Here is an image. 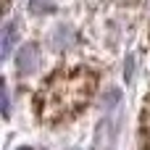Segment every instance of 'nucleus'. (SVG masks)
<instances>
[{"instance_id":"0eeeda50","label":"nucleus","mask_w":150,"mask_h":150,"mask_svg":"<svg viewBox=\"0 0 150 150\" xmlns=\"http://www.w3.org/2000/svg\"><path fill=\"white\" fill-rule=\"evenodd\" d=\"M145 134H150V105L145 108Z\"/></svg>"},{"instance_id":"f257e3e1","label":"nucleus","mask_w":150,"mask_h":150,"mask_svg":"<svg viewBox=\"0 0 150 150\" xmlns=\"http://www.w3.org/2000/svg\"><path fill=\"white\" fill-rule=\"evenodd\" d=\"M95 74L92 71H74V74H63L58 71L42 90H40V116L45 121H58L63 116L76 113L90 95L95 92Z\"/></svg>"},{"instance_id":"20e7f679","label":"nucleus","mask_w":150,"mask_h":150,"mask_svg":"<svg viewBox=\"0 0 150 150\" xmlns=\"http://www.w3.org/2000/svg\"><path fill=\"white\" fill-rule=\"evenodd\" d=\"M53 45L61 50V47H71L74 45V32L69 26H58L55 29V37H53Z\"/></svg>"},{"instance_id":"423d86ee","label":"nucleus","mask_w":150,"mask_h":150,"mask_svg":"<svg viewBox=\"0 0 150 150\" xmlns=\"http://www.w3.org/2000/svg\"><path fill=\"white\" fill-rule=\"evenodd\" d=\"M0 100H3V116H11V92H8V87H3Z\"/></svg>"},{"instance_id":"39448f33","label":"nucleus","mask_w":150,"mask_h":150,"mask_svg":"<svg viewBox=\"0 0 150 150\" xmlns=\"http://www.w3.org/2000/svg\"><path fill=\"white\" fill-rule=\"evenodd\" d=\"M53 0H29V11L32 13H50L53 11Z\"/></svg>"},{"instance_id":"6e6552de","label":"nucleus","mask_w":150,"mask_h":150,"mask_svg":"<svg viewBox=\"0 0 150 150\" xmlns=\"http://www.w3.org/2000/svg\"><path fill=\"white\" fill-rule=\"evenodd\" d=\"M21 150H32V148H21Z\"/></svg>"},{"instance_id":"7ed1b4c3","label":"nucleus","mask_w":150,"mask_h":150,"mask_svg":"<svg viewBox=\"0 0 150 150\" xmlns=\"http://www.w3.org/2000/svg\"><path fill=\"white\" fill-rule=\"evenodd\" d=\"M13 45H16V24L8 21L0 32V58H8L13 53Z\"/></svg>"},{"instance_id":"f03ea898","label":"nucleus","mask_w":150,"mask_h":150,"mask_svg":"<svg viewBox=\"0 0 150 150\" xmlns=\"http://www.w3.org/2000/svg\"><path fill=\"white\" fill-rule=\"evenodd\" d=\"M37 63H40V53H37V45H34V42L24 45V47L18 50V58H16V66H18V71H21V74H34Z\"/></svg>"}]
</instances>
